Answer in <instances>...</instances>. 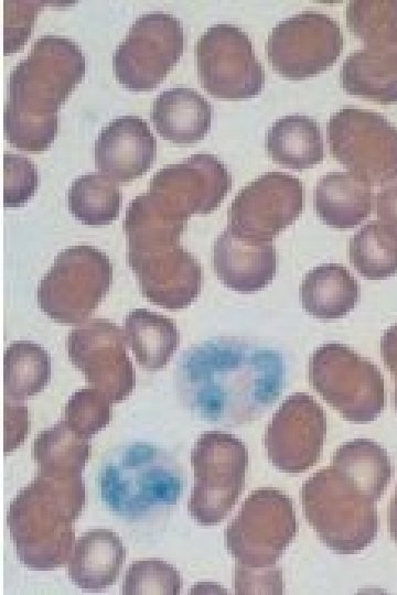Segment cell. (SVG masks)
<instances>
[{"mask_svg":"<svg viewBox=\"0 0 397 595\" xmlns=\"http://www.w3.org/2000/svg\"><path fill=\"white\" fill-rule=\"evenodd\" d=\"M287 378L276 349L238 338H213L184 350L175 366L180 399L210 423L255 421L277 401Z\"/></svg>","mask_w":397,"mask_h":595,"instance_id":"obj_1","label":"cell"},{"mask_svg":"<svg viewBox=\"0 0 397 595\" xmlns=\"http://www.w3.org/2000/svg\"><path fill=\"white\" fill-rule=\"evenodd\" d=\"M86 63L71 39L44 35L11 71L3 127L8 142L21 151L42 152L58 129V108L85 75Z\"/></svg>","mask_w":397,"mask_h":595,"instance_id":"obj_2","label":"cell"},{"mask_svg":"<svg viewBox=\"0 0 397 595\" xmlns=\"http://www.w3.org/2000/svg\"><path fill=\"white\" fill-rule=\"evenodd\" d=\"M84 505L82 476L37 472L8 510L10 537L20 562L40 571L68 563L75 544L73 523Z\"/></svg>","mask_w":397,"mask_h":595,"instance_id":"obj_3","label":"cell"},{"mask_svg":"<svg viewBox=\"0 0 397 595\" xmlns=\"http://www.w3.org/2000/svg\"><path fill=\"white\" fill-rule=\"evenodd\" d=\"M127 262L142 295L153 304L180 310L198 296L203 273L200 262L179 242L181 231L154 224L125 230Z\"/></svg>","mask_w":397,"mask_h":595,"instance_id":"obj_4","label":"cell"},{"mask_svg":"<svg viewBox=\"0 0 397 595\" xmlns=\"http://www.w3.org/2000/svg\"><path fill=\"white\" fill-rule=\"evenodd\" d=\"M183 485L176 461L149 443L128 445L98 475L104 502L116 515L131 520L176 504Z\"/></svg>","mask_w":397,"mask_h":595,"instance_id":"obj_5","label":"cell"},{"mask_svg":"<svg viewBox=\"0 0 397 595\" xmlns=\"http://www.w3.org/2000/svg\"><path fill=\"white\" fill-rule=\"evenodd\" d=\"M301 502L320 540L337 553H357L376 538V501L333 465L303 483Z\"/></svg>","mask_w":397,"mask_h":595,"instance_id":"obj_6","label":"cell"},{"mask_svg":"<svg viewBox=\"0 0 397 595\" xmlns=\"http://www.w3.org/2000/svg\"><path fill=\"white\" fill-rule=\"evenodd\" d=\"M314 390L345 420L366 424L385 407L382 372L371 360L341 343L318 347L309 361Z\"/></svg>","mask_w":397,"mask_h":595,"instance_id":"obj_7","label":"cell"},{"mask_svg":"<svg viewBox=\"0 0 397 595\" xmlns=\"http://www.w3.org/2000/svg\"><path fill=\"white\" fill-rule=\"evenodd\" d=\"M112 264L103 251L77 245L61 251L40 280V310L61 324H79L88 318L108 293Z\"/></svg>","mask_w":397,"mask_h":595,"instance_id":"obj_8","label":"cell"},{"mask_svg":"<svg viewBox=\"0 0 397 595\" xmlns=\"http://www.w3.org/2000/svg\"><path fill=\"white\" fill-rule=\"evenodd\" d=\"M190 459L195 482L187 511L202 526L217 524L244 489L247 448L230 433L210 431L198 436Z\"/></svg>","mask_w":397,"mask_h":595,"instance_id":"obj_9","label":"cell"},{"mask_svg":"<svg viewBox=\"0 0 397 595\" xmlns=\"http://www.w3.org/2000/svg\"><path fill=\"white\" fill-rule=\"evenodd\" d=\"M291 499L273 488L254 490L225 530V544L236 565L273 570L297 534Z\"/></svg>","mask_w":397,"mask_h":595,"instance_id":"obj_10","label":"cell"},{"mask_svg":"<svg viewBox=\"0 0 397 595\" xmlns=\"http://www.w3.org/2000/svg\"><path fill=\"white\" fill-rule=\"evenodd\" d=\"M331 154L371 186L397 176V128L382 115L343 108L328 122Z\"/></svg>","mask_w":397,"mask_h":595,"instance_id":"obj_11","label":"cell"},{"mask_svg":"<svg viewBox=\"0 0 397 595\" xmlns=\"http://www.w3.org/2000/svg\"><path fill=\"white\" fill-rule=\"evenodd\" d=\"M183 50L184 30L178 18L162 11L144 13L115 50V77L128 90H152L179 62Z\"/></svg>","mask_w":397,"mask_h":595,"instance_id":"obj_12","label":"cell"},{"mask_svg":"<svg viewBox=\"0 0 397 595\" xmlns=\"http://www.w3.org/2000/svg\"><path fill=\"white\" fill-rule=\"evenodd\" d=\"M196 63L200 83L214 98L250 99L262 89V67L249 36L238 26H210L197 41Z\"/></svg>","mask_w":397,"mask_h":595,"instance_id":"obj_13","label":"cell"},{"mask_svg":"<svg viewBox=\"0 0 397 595\" xmlns=\"http://www.w3.org/2000/svg\"><path fill=\"white\" fill-rule=\"evenodd\" d=\"M344 39L335 20L304 11L280 21L267 42L272 68L291 80L313 77L331 67L342 53Z\"/></svg>","mask_w":397,"mask_h":595,"instance_id":"obj_14","label":"cell"},{"mask_svg":"<svg viewBox=\"0 0 397 595\" xmlns=\"http://www.w3.org/2000/svg\"><path fill=\"white\" fill-rule=\"evenodd\" d=\"M303 208V186L299 178L268 172L246 185L228 208L227 228L236 236L271 241L293 224Z\"/></svg>","mask_w":397,"mask_h":595,"instance_id":"obj_15","label":"cell"},{"mask_svg":"<svg viewBox=\"0 0 397 595\" xmlns=\"http://www.w3.org/2000/svg\"><path fill=\"white\" fill-rule=\"evenodd\" d=\"M232 186L227 167L206 153L159 170L148 193L171 218L184 221L195 214H208L225 198Z\"/></svg>","mask_w":397,"mask_h":595,"instance_id":"obj_16","label":"cell"},{"mask_svg":"<svg viewBox=\"0 0 397 595\" xmlns=\"http://www.w3.org/2000/svg\"><path fill=\"white\" fill-rule=\"evenodd\" d=\"M126 343L122 331L106 318H93L76 326L66 342L72 364L87 383L112 402L125 400L136 387V371Z\"/></svg>","mask_w":397,"mask_h":595,"instance_id":"obj_17","label":"cell"},{"mask_svg":"<svg viewBox=\"0 0 397 595\" xmlns=\"http://www.w3.org/2000/svg\"><path fill=\"white\" fill-rule=\"evenodd\" d=\"M326 420L307 393L289 396L273 414L265 435L268 458L279 470L298 474L313 466L322 452Z\"/></svg>","mask_w":397,"mask_h":595,"instance_id":"obj_18","label":"cell"},{"mask_svg":"<svg viewBox=\"0 0 397 595\" xmlns=\"http://www.w3.org/2000/svg\"><path fill=\"white\" fill-rule=\"evenodd\" d=\"M95 164L118 183H128L144 174L157 155V141L147 121L122 116L110 121L95 141Z\"/></svg>","mask_w":397,"mask_h":595,"instance_id":"obj_19","label":"cell"},{"mask_svg":"<svg viewBox=\"0 0 397 595\" xmlns=\"http://www.w3.org/2000/svg\"><path fill=\"white\" fill-rule=\"evenodd\" d=\"M213 267L226 288L239 293H253L272 282L277 253L271 241L247 240L226 228L215 239Z\"/></svg>","mask_w":397,"mask_h":595,"instance_id":"obj_20","label":"cell"},{"mask_svg":"<svg viewBox=\"0 0 397 595\" xmlns=\"http://www.w3.org/2000/svg\"><path fill=\"white\" fill-rule=\"evenodd\" d=\"M125 559L126 549L116 532L92 529L74 544L68 577L82 589L100 592L116 582Z\"/></svg>","mask_w":397,"mask_h":595,"instance_id":"obj_21","label":"cell"},{"mask_svg":"<svg viewBox=\"0 0 397 595\" xmlns=\"http://www.w3.org/2000/svg\"><path fill=\"white\" fill-rule=\"evenodd\" d=\"M213 109L195 89L174 87L154 99L151 120L164 139L180 144L195 143L210 131Z\"/></svg>","mask_w":397,"mask_h":595,"instance_id":"obj_22","label":"cell"},{"mask_svg":"<svg viewBox=\"0 0 397 595\" xmlns=\"http://www.w3.org/2000/svg\"><path fill=\"white\" fill-rule=\"evenodd\" d=\"M373 187L350 172L323 175L314 191V208L319 218L334 228H353L372 213Z\"/></svg>","mask_w":397,"mask_h":595,"instance_id":"obj_23","label":"cell"},{"mask_svg":"<svg viewBox=\"0 0 397 595\" xmlns=\"http://www.w3.org/2000/svg\"><path fill=\"white\" fill-rule=\"evenodd\" d=\"M340 80L352 96L397 102V48L365 46L353 52L343 63Z\"/></svg>","mask_w":397,"mask_h":595,"instance_id":"obj_24","label":"cell"},{"mask_svg":"<svg viewBox=\"0 0 397 595\" xmlns=\"http://www.w3.org/2000/svg\"><path fill=\"white\" fill-rule=\"evenodd\" d=\"M303 310L319 320L347 315L357 304L360 286L342 264L325 263L309 271L300 286Z\"/></svg>","mask_w":397,"mask_h":595,"instance_id":"obj_25","label":"cell"},{"mask_svg":"<svg viewBox=\"0 0 397 595\" xmlns=\"http://www.w3.org/2000/svg\"><path fill=\"white\" fill-rule=\"evenodd\" d=\"M125 337L137 363L148 371L162 369L180 345V332L174 322L146 309H136L126 315Z\"/></svg>","mask_w":397,"mask_h":595,"instance_id":"obj_26","label":"cell"},{"mask_svg":"<svg viewBox=\"0 0 397 595\" xmlns=\"http://www.w3.org/2000/svg\"><path fill=\"white\" fill-rule=\"evenodd\" d=\"M267 150L285 167L304 170L318 165L324 156L320 127L308 116L282 117L268 130Z\"/></svg>","mask_w":397,"mask_h":595,"instance_id":"obj_27","label":"cell"},{"mask_svg":"<svg viewBox=\"0 0 397 595\" xmlns=\"http://www.w3.org/2000/svg\"><path fill=\"white\" fill-rule=\"evenodd\" d=\"M332 465L375 501L384 494L393 473L387 451L367 439L341 445L333 455Z\"/></svg>","mask_w":397,"mask_h":595,"instance_id":"obj_28","label":"cell"},{"mask_svg":"<svg viewBox=\"0 0 397 595\" xmlns=\"http://www.w3.org/2000/svg\"><path fill=\"white\" fill-rule=\"evenodd\" d=\"M90 451V437L81 435L62 419L36 435L32 456L37 472L57 476H82Z\"/></svg>","mask_w":397,"mask_h":595,"instance_id":"obj_29","label":"cell"},{"mask_svg":"<svg viewBox=\"0 0 397 595\" xmlns=\"http://www.w3.org/2000/svg\"><path fill=\"white\" fill-rule=\"evenodd\" d=\"M51 357L39 344L11 343L3 355L4 399L22 401L41 392L51 379Z\"/></svg>","mask_w":397,"mask_h":595,"instance_id":"obj_30","label":"cell"},{"mask_svg":"<svg viewBox=\"0 0 397 595\" xmlns=\"http://www.w3.org/2000/svg\"><path fill=\"white\" fill-rule=\"evenodd\" d=\"M69 213L87 226H105L117 219L121 193L115 182L103 173H88L74 180L68 188Z\"/></svg>","mask_w":397,"mask_h":595,"instance_id":"obj_31","label":"cell"},{"mask_svg":"<svg viewBox=\"0 0 397 595\" xmlns=\"http://www.w3.org/2000/svg\"><path fill=\"white\" fill-rule=\"evenodd\" d=\"M348 258L366 279L389 278L397 273V236L380 220H372L351 238Z\"/></svg>","mask_w":397,"mask_h":595,"instance_id":"obj_32","label":"cell"},{"mask_svg":"<svg viewBox=\"0 0 397 595\" xmlns=\"http://www.w3.org/2000/svg\"><path fill=\"white\" fill-rule=\"evenodd\" d=\"M346 23L364 46L397 48V0H354Z\"/></svg>","mask_w":397,"mask_h":595,"instance_id":"obj_33","label":"cell"},{"mask_svg":"<svg viewBox=\"0 0 397 595\" xmlns=\"http://www.w3.org/2000/svg\"><path fill=\"white\" fill-rule=\"evenodd\" d=\"M182 578L172 564L148 559L131 563L122 582V594H164L178 595L181 592Z\"/></svg>","mask_w":397,"mask_h":595,"instance_id":"obj_34","label":"cell"},{"mask_svg":"<svg viewBox=\"0 0 397 595\" xmlns=\"http://www.w3.org/2000/svg\"><path fill=\"white\" fill-rule=\"evenodd\" d=\"M111 400L96 388L75 391L64 407L63 420L77 433L90 437L108 425Z\"/></svg>","mask_w":397,"mask_h":595,"instance_id":"obj_35","label":"cell"},{"mask_svg":"<svg viewBox=\"0 0 397 595\" xmlns=\"http://www.w3.org/2000/svg\"><path fill=\"white\" fill-rule=\"evenodd\" d=\"M39 174L36 166L28 158L4 153L3 155V205L21 207L36 192Z\"/></svg>","mask_w":397,"mask_h":595,"instance_id":"obj_36","label":"cell"},{"mask_svg":"<svg viewBox=\"0 0 397 595\" xmlns=\"http://www.w3.org/2000/svg\"><path fill=\"white\" fill-rule=\"evenodd\" d=\"M42 1H4V55L19 51L31 35Z\"/></svg>","mask_w":397,"mask_h":595,"instance_id":"obj_37","label":"cell"},{"mask_svg":"<svg viewBox=\"0 0 397 595\" xmlns=\"http://www.w3.org/2000/svg\"><path fill=\"white\" fill-rule=\"evenodd\" d=\"M29 431V412L22 401L4 399V440L3 450L17 448Z\"/></svg>","mask_w":397,"mask_h":595,"instance_id":"obj_38","label":"cell"},{"mask_svg":"<svg viewBox=\"0 0 397 595\" xmlns=\"http://www.w3.org/2000/svg\"><path fill=\"white\" fill-rule=\"evenodd\" d=\"M376 209L379 220L397 236V176L382 185Z\"/></svg>","mask_w":397,"mask_h":595,"instance_id":"obj_39","label":"cell"},{"mask_svg":"<svg viewBox=\"0 0 397 595\" xmlns=\"http://www.w3.org/2000/svg\"><path fill=\"white\" fill-rule=\"evenodd\" d=\"M380 354L397 387V324L385 331L380 339Z\"/></svg>","mask_w":397,"mask_h":595,"instance_id":"obj_40","label":"cell"},{"mask_svg":"<svg viewBox=\"0 0 397 595\" xmlns=\"http://www.w3.org/2000/svg\"><path fill=\"white\" fill-rule=\"evenodd\" d=\"M388 527L390 536L397 544V487L389 505Z\"/></svg>","mask_w":397,"mask_h":595,"instance_id":"obj_41","label":"cell"},{"mask_svg":"<svg viewBox=\"0 0 397 595\" xmlns=\"http://www.w3.org/2000/svg\"><path fill=\"white\" fill-rule=\"evenodd\" d=\"M395 407L397 410V387H395Z\"/></svg>","mask_w":397,"mask_h":595,"instance_id":"obj_42","label":"cell"}]
</instances>
